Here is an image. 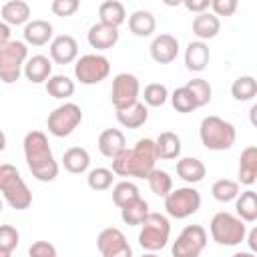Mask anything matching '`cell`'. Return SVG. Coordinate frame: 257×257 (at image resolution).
<instances>
[{
  "label": "cell",
  "mask_w": 257,
  "mask_h": 257,
  "mask_svg": "<svg viewBox=\"0 0 257 257\" xmlns=\"http://www.w3.org/2000/svg\"><path fill=\"white\" fill-rule=\"evenodd\" d=\"M0 257H12V253H8V251H0Z\"/></svg>",
  "instance_id": "51"
},
{
  "label": "cell",
  "mask_w": 257,
  "mask_h": 257,
  "mask_svg": "<svg viewBox=\"0 0 257 257\" xmlns=\"http://www.w3.org/2000/svg\"><path fill=\"white\" fill-rule=\"evenodd\" d=\"M221 30V20L211 14V12H203V14H197L195 20H193V34L205 42V40H211L219 34Z\"/></svg>",
  "instance_id": "24"
},
{
  "label": "cell",
  "mask_w": 257,
  "mask_h": 257,
  "mask_svg": "<svg viewBox=\"0 0 257 257\" xmlns=\"http://www.w3.org/2000/svg\"><path fill=\"white\" fill-rule=\"evenodd\" d=\"M239 2L237 0H211V14H215L217 18L219 16H233V12L237 10Z\"/></svg>",
  "instance_id": "44"
},
{
  "label": "cell",
  "mask_w": 257,
  "mask_h": 257,
  "mask_svg": "<svg viewBox=\"0 0 257 257\" xmlns=\"http://www.w3.org/2000/svg\"><path fill=\"white\" fill-rule=\"evenodd\" d=\"M20 243V233L12 225H0V251L12 253Z\"/></svg>",
  "instance_id": "41"
},
{
  "label": "cell",
  "mask_w": 257,
  "mask_h": 257,
  "mask_svg": "<svg viewBox=\"0 0 257 257\" xmlns=\"http://www.w3.org/2000/svg\"><path fill=\"white\" fill-rule=\"evenodd\" d=\"M6 149V135H4V131L0 128V153Z\"/></svg>",
  "instance_id": "48"
},
{
  "label": "cell",
  "mask_w": 257,
  "mask_h": 257,
  "mask_svg": "<svg viewBox=\"0 0 257 257\" xmlns=\"http://www.w3.org/2000/svg\"><path fill=\"white\" fill-rule=\"evenodd\" d=\"M149 181V187L151 191L157 195V197H167L171 191H173V179L167 171H161V169H153L147 177Z\"/></svg>",
  "instance_id": "36"
},
{
  "label": "cell",
  "mask_w": 257,
  "mask_h": 257,
  "mask_svg": "<svg viewBox=\"0 0 257 257\" xmlns=\"http://www.w3.org/2000/svg\"><path fill=\"white\" fill-rule=\"evenodd\" d=\"M171 237V223L163 213H149L147 219L141 223V231H139V245L149 251V253H157L161 251Z\"/></svg>",
  "instance_id": "6"
},
{
  "label": "cell",
  "mask_w": 257,
  "mask_h": 257,
  "mask_svg": "<svg viewBox=\"0 0 257 257\" xmlns=\"http://www.w3.org/2000/svg\"><path fill=\"white\" fill-rule=\"evenodd\" d=\"M22 72H24L26 80H30L32 84H40V82H46L52 76V62H50L48 56L34 54L24 62Z\"/></svg>",
  "instance_id": "17"
},
{
  "label": "cell",
  "mask_w": 257,
  "mask_h": 257,
  "mask_svg": "<svg viewBox=\"0 0 257 257\" xmlns=\"http://www.w3.org/2000/svg\"><path fill=\"white\" fill-rule=\"evenodd\" d=\"M0 193L4 201L16 211H24L32 205V193L28 185L20 177L18 169L10 163L0 165Z\"/></svg>",
  "instance_id": "3"
},
{
  "label": "cell",
  "mask_w": 257,
  "mask_h": 257,
  "mask_svg": "<svg viewBox=\"0 0 257 257\" xmlns=\"http://www.w3.org/2000/svg\"><path fill=\"white\" fill-rule=\"evenodd\" d=\"M183 6H185L187 10H191V12L203 14V12H207V10H209L211 0H185V2H183Z\"/></svg>",
  "instance_id": "45"
},
{
  "label": "cell",
  "mask_w": 257,
  "mask_h": 257,
  "mask_svg": "<svg viewBox=\"0 0 257 257\" xmlns=\"http://www.w3.org/2000/svg\"><path fill=\"white\" fill-rule=\"evenodd\" d=\"M112 181H114V173L104 167H96L88 171V177H86V183L92 191H106L112 185Z\"/></svg>",
  "instance_id": "38"
},
{
  "label": "cell",
  "mask_w": 257,
  "mask_h": 257,
  "mask_svg": "<svg viewBox=\"0 0 257 257\" xmlns=\"http://www.w3.org/2000/svg\"><path fill=\"white\" fill-rule=\"evenodd\" d=\"M177 175L189 183V185H195V183H201L207 175V169L203 165V161L195 159V157H183L177 161Z\"/></svg>",
  "instance_id": "23"
},
{
  "label": "cell",
  "mask_w": 257,
  "mask_h": 257,
  "mask_svg": "<svg viewBox=\"0 0 257 257\" xmlns=\"http://www.w3.org/2000/svg\"><path fill=\"white\" fill-rule=\"evenodd\" d=\"M2 14V22L8 26H20V24H28L30 22V6L24 0H10L2 6L0 10Z\"/></svg>",
  "instance_id": "20"
},
{
  "label": "cell",
  "mask_w": 257,
  "mask_h": 257,
  "mask_svg": "<svg viewBox=\"0 0 257 257\" xmlns=\"http://www.w3.org/2000/svg\"><path fill=\"white\" fill-rule=\"evenodd\" d=\"M159 157L153 139H139L133 149H124L112 159V173L118 177H137L147 179L155 169Z\"/></svg>",
  "instance_id": "1"
},
{
  "label": "cell",
  "mask_w": 257,
  "mask_h": 257,
  "mask_svg": "<svg viewBox=\"0 0 257 257\" xmlns=\"http://www.w3.org/2000/svg\"><path fill=\"white\" fill-rule=\"evenodd\" d=\"M78 8H80V2L78 0H52V4H50V10L56 16H60V18L72 16Z\"/></svg>",
  "instance_id": "42"
},
{
  "label": "cell",
  "mask_w": 257,
  "mask_h": 257,
  "mask_svg": "<svg viewBox=\"0 0 257 257\" xmlns=\"http://www.w3.org/2000/svg\"><path fill=\"white\" fill-rule=\"evenodd\" d=\"M155 28H157V20H155V14L149 10H135L128 16V30L139 38L151 36Z\"/></svg>",
  "instance_id": "26"
},
{
  "label": "cell",
  "mask_w": 257,
  "mask_h": 257,
  "mask_svg": "<svg viewBox=\"0 0 257 257\" xmlns=\"http://www.w3.org/2000/svg\"><path fill=\"white\" fill-rule=\"evenodd\" d=\"M143 98H145V106H163L169 98V90L161 82H151L145 86Z\"/></svg>",
  "instance_id": "39"
},
{
  "label": "cell",
  "mask_w": 257,
  "mask_h": 257,
  "mask_svg": "<svg viewBox=\"0 0 257 257\" xmlns=\"http://www.w3.org/2000/svg\"><path fill=\"white\" fill-rule=\"evenodd\" d=\"M211 193H213V199L215 201H219V203H231L239 195V183L237 181H231V179H219V181L213 183Z\"/></svg>",
  "instance_id": "35"
},
{
  "label": "cell",
  "mask_w": 257,
  "mask_h": 257,
  "mask_svg": "<svg viewBox=\"0 0 257 257\" xmlns=\"http://www.w3.org/2000/svg\"><path fill=\"white\" fill-rule=\"evenodd\" d=\"M78 56V42L70 34H60L50 42V58L56 64H70Z\"/></svg>",
  "instance_id": "15"
},
{
  "label": "cell",
  "mask_w": 257,
  "mask_h": 257,
  "mask_svg": "<svg viewBox=\"0 0 257 257\" xmlns=\"http://www.w3.org/2000/svg\"><path fill=\"white\" fill-rule=\"evenodd\" d=\"M24 42L32 46H44L52 40V24L46 20H30L24 26Z\"/></svg>",
  "instance_id": "21"
},
{
  "label": "cell",
  "mask_w": 257,
  "mask_h": 257,
  "mask_svg": "<svg viewBox=\"0 0 257 257\" xmlns=\"http://www.w3.org/2000/svg\"><path fill=\"white\" fill-rule=\"evenodd\" d=\"M209 231H211V237H213V241L217 245L235 247V245H241L245 241L247 225L237 215L219 211V213L213 215L211 225H209Z\"/></svg>",
  "instance_id": "5"
},
{
  "label": "cell",
  "mask_w": 257,
  "mask_h": 257,
  "mask_svg": "<svg viewBox=\"0 0 257 257\" xmlns=\"http://www.w3.org/2000/svg\"><path fill=\"white\" fill-rule=\"evenodd\" d=\"M62 167L68 173H72V175H80V173L88 171V167H90V155H88V151L82 149V147H70V149H66L64 155H62Z\"/></svg>",
  "instance_id": "25"
},
{
  "label": "cell",
  "mask_w": 257,
  "mask_h": 257,
  "mask_svg": "<svg viewBox=\"0 0 257 257\" xmlns=\"http://www.w3.org/2000/svg\"><path fill=\"white\" fill-rule=\"evenodd\" d=\"M171 102H173V108H175L177 112H183V114L193 112V110L197 108V106H195V100H193V96H191V92H189L185 86H179V88L173 90Z\"/></svg>",
  "instance_id": "40"
},
{
  "label": "cell",
  "mask_w": 257,
  "mask_h": 257,
  "mask_svg": "<svg viewBox=\"0 0 257 257\" xmlns=\"http://www.w3.org/2000/svg\"><path fill=\"white\" fill-rule=\"evenodd\" d=\"M137 199H141V193H139V187H137L135 183H131V181H120V183H116V185L112 187V203H114L118 209L126 207L128 203H133V201H137Z\"/></svg>",
  "instance_id": "33"
},
{
  "label": "cell",
  "mask_w": 257,
  "mask_h": 257,
  "mask_svg": "<svg viewBox=\"0 0 257 257\" xmlns=\"http://www.w3.org/2000/svg\"><path fill=\"white\" fill-rule=\"evenodd\" d=\"M151 58L159 64H169L177 58L179 54V40L173 34H159L153 38L151 46Z\"/></svg>",
  "instance_id": "14"
},
{
  "label": "cell",
  "mask_w": 257,
  "mask_h": 257,
  "mask_svg": "<svg viewBox=\"0 0 257 257\" xmlns=\"http://www.w3.org/2000/svg\"><path fill=\"white\" fill-rule=\"evenodd\" d=\"M149 118V110L145 106V102H135L133 106L128 108H122V110H116V120L124 126V128H139L147 122Z\"/></svg>",
  "instance_id": "29"
},
{
  "label": "cell",
  "mask_w": 257,
  "mask_h": 257,
  "mask_svg": "<svg viewBox=\"0 0 257 257\" xmlns=\"http://www.w3.org/2000/svg\"><path fill=\"white\" fill-rule=\"evenodd\" d=\"M231 257H255V253H251V251H239V253H235Z\"/></svg>",
  "instance_id": "49"
},
{
  "label": "cell",
  "mask_w": 257,
  "mask_h": 257,
  "mask_svg": "<svg viewBox=\"0 0 257 257\" xmlns=\"http://www.w3.org/2000/svg\"><path fill=\"white\" fill-rule=\"evenodd\" d=\"M141 257H159L157 253H145V255H141Z\"/></svg>",
  "instance_id": "52"
},
{
  "label": "cell",
  "mask_w": 257,
  "mask_h": 257,
  "mask_svg": "<svg viewBox=\"0 0 257 257\" xmlns=\"http://www.w3.org/2000/svg\"><path fill=\"white\" fill-rule=\"evenodd\" d=\"M199 207H201V193L195 187H179L165 197V211L173 219H187L195 215Z\"/></svg>",
  "instance_id": "8"
},
{
  "label": "cell",
  "mask_w": 257,
  "mask_h": 257,
  "mask_svg": "<svg viewBox=\"0 0 257 257\" xmlns=\"http://www.w3.org/2000/svg\"><path fill=\"white\" fill-rule=\"evenodd\" d=\"M231 94H233V98L239 100V102L253 100L255 94H257V80H255V76L247 74V76L235 78L233 84H231Z\"/></svg>",
  "instance_id": "32"
},
{
  "label": "cell",
  "mask_w": 257,
  "mask_h": 257,
  "mask_svg": "<svg viewBox=\"0 0 257 257\" xmlns=\"http://www.w3.org/2000/svg\"><path fill=\"white\" fill-rule=\"evenodd\" d=\"M235 211L237 217L243 223H253L257 221V193L253 189H247L237 195L235 199Z\"/></svg>",
  "instance_id": "28"
},
{
  "label": "cell",
  "mask_w": 257,
  "mask_h": 257,
  "mask_svg": "<svg viewBox=\"0 0 257 257\" xmlns=\"http://www.w3.org/2000/svg\"><path fill=\"white\" fill-rule=\"evenodd\" d=\"M207 247V231L203 225H187L173 241V257H199Z\"/></svg>",
  "instance_id": "10"
},
{
  "label": "cell",
  "mask_w": 257,
  "mask_h": 257,
  "mask_svg": "<svg viewBox=\"0 0 257 257\" xmlns=\"http://www.w3.org/2000/svg\"><path fill=\"white\" fill-rule=\"evenodd\" d=\"M124 149H126V139H124L122 131H118V128H106V131H102L98 135V151L106 159H114Z\"/></svg>",
  "instance_id": "19"
},
{
  "label": "cell",
  "mask_w": 257,
  "mask_h": 257,
  "mask_svg": "<svg viewBox=\"0 0 257 257\" xmlns=\"http://www.w3.org/2000/svg\"><path fill=\"white\" fill-rule=\"evenodd\" d=\"M209 58H211V52H209V46L201 40H193L187 44L185 48V66L191 70V72H201L207 68L209 64Z\"/></svg>",
  "instance_id": "18"
},
{
  "label": "cell",
  "mask_w": 257,
  "mask_h": 257,
  "mask_svg": "<svg viewBox=\"0 0 257 257\" xmlns=\"http://www.w3.org/2000/svg\"><path fill=\"white\" fill-rule=\"evenodd\" d=\"M149 213H151V211H149V203H147L143 197L137 199V201H133V203H128L126 207L120 209V217H122V221H124L126 225H141V223L147 219Z\"/></svg>",
  "instance_id": "34"
},
{
  "label": "cell",
  "mask_w": 257,
  "mask_h": 257,
  "mask_svg": "<svg viewBox=\"0 0 257 257\" xmlns=\"http://www.w3.org/2000/svg\"><path fill=\"white\" fill-rule=\"evenodd\" d=\"M10 40H12V38H10V26L0 20V46H4V44L10 42Z\"/></svg>",
  "instance_id": "46"
},
{
  "label": "cell",
  "mask_w": 257,
  "mask_h": 257,
  "mask_svg": "<svg viewBox=\"0 0 257 257\" xmlns=\"http://www.w3.org/2000/svg\"><path fill=\"white\" fill-rule=\"evenodd\" d=\"M2 207H4V201L0 199V213H2Z\"/></svg>",
  "instance_id": "53"
},
{
  "label": "cell",
  "mask_w": 257,
  "mask_h": 257,
  "mask_svg": "<svg viewBox=\"0 0 257 257\" xmlns=\"http://www.w3.org/2000/svg\"><path fill=\"white\" fill-rule=\"evenodd\" d=\"M199 137H201V143H203L205 149H209V151H227L235 145L237 131L229 120L211 114V116H205L201 120Z\"/></svg>",
  "instance_id": "4"
},
{
  "label": "cell",
  "mask_w": 257,
  "mask_h": 257,
  "mask_svg": "<svg viewBox=\"0 0 257 257\" xmlns=\"http://www.w3.org/2000/svg\"><path fill=\"white\" fill-rule=\"evenodd\" d=\"M28 60V46L22 40H10L0 46V80L12 84L20 78L24 62Z\"/></svg>",
  "instance_id": "7"
},
{
  "label": "cell",
  "mask_w": 257,
  "mask_h": 257,
  "mask_svg": "<svg viewBox=\"0 0 257 257\" xmlns=\"http://www.w3.org/2000/svg\"><path fill=\"white\" fill-rule=\"evenodd\" d=\"M155 149H157V157L163 159V161H173L181 155V139L179 135L171 133V131H165L157 137L155 141Z\"/></svg>",
  "instance_id": "27"
},
{
  "label": "cell",
  "mask_w": 257,
  "mask_h": 257,
  "mask_svg": "<svg viewBox=\"0 0 257 257\" xmlns=\"http://www.w3.org/2000/svg\"><path fill=\"white\" fill-rule=\"evenodd\" d=\"M141 94V82L135 74L131 72H120L112 78V88H110V100L116 110L128 108L135 102H139Z\"/></svg>",
  "instance_id": "12"
},
{
  "label": "cell",
  "mask_w": 257,
  "mask_h": 257,
  "mask_svg": "<svg viewBox=\"0 0 257 257\" xmlns=\"http://www.w3.org/2000/svg\"><path fill=\"white\" fill-rule=\"evenodd\" d=\"M96 247L102 257H133V249L124 233L116 227H106L96 237Z\"/></svg>",
  "instance_id": "13"
},
{
  "label": "cell",
  "mask_w": 257,
  "mask_h": 257,
  "mask_svg": "<svg viewBox=\"0 0 257 257\" xmlns=\"http://www.w3.org/2000/svg\"><path fill=\"white\" fill-rule=\"evenodd\" d=\"M245 239H247V243H249L251 253H255V251H257V229H251L249 235H245Z\"/></svg>",
  "instance_id": "47"
},
{
  "label": "cell",
  "mask_w": 257,
  "mask_h": 257,
  "mask_svg": "<svg viewBox=\"0 0 257 257\" xmlns=\"http://www.w3.org/2000/svg\"><path fill=\"white\" fill-rule=\"evenodd\" d=\"M82 120V110L78 104L74 102H64L60 106H56L48 118H46V126H48V133L62 139V137H68L74 133V128L80 124Z\"/></svg>",
  "instance_id": "9"
},
{
  "label": "cell",
  "mask_w": 257,
  "mask_h": 257,
  "mask_svg": "<svg viewBox=\"0 0 257 257\" xmlns=\"http://www.w3.org/2000/svg\"><path fill=\"white\" fill-rule=\"evenodd\" d=\"M110 74V62L102 54H84L74 64V76L80 84H98Z\"/></svg>",
  "instance_id": "11"
},
{
  "label": "cell",
  "mask_w": 257,
  "mask_h": 257,
  "mask_svg": "<svg viewBox=\"0 0 257 257\" xmlns=\"http://www.w3.org/2000/svg\"><path fill=\"white\" fill-rule=\"evenodd\" d=\"M257 181V147H245L239 157V183L251 187Z\"/></svg>",
  "instance_id": "22"
},
{
  "label": "cell",
  "mask_w": 257,
  "mask_h": 257,
  "mask_svg": "<svg viewBox=\"0 0 257 257\" xmlns=\"http://www.w3.org/2000/svg\"><path fill=\"white\" fill-rule=\"evenodd\" d=\"M46 92H48L52 98L64 100V98H68V96L74 94V82H72L66 74H52V76L46 80Z\"/></svg>",
  "instance_id": "31"
},
{
  "label": "cell",
  "mask_w": 257,
  "mask_h": 257,
  "mask_svg": "<svg viewBox=\"0 0 257 257\" xmlns=\"http://www.w3.org/2000/svg\"><path fill=\"white\" fill-rule=\"evenodd\" d=\"M24 159L32 177L40 183H50L58 177V163L50 151L48 139L42 131H30L24 137Z\"/></svg>",
  "instance_id": "2"
},
{
  "label": "cell",
  "mask_w": 257,
  "mask_h": 257,
  "mask_svg": "<svg viewBox=\"0 0 257 257\" xmlns=\"http://www.w3.org/2000/svg\"><path fill=\"white\" fill-rule=\"evenodd\" d=\"M185 88L191 92V96H193L197 108H199V106H205V104L211 102V94H213V90H211V84H209L205 78H193V80H189V82L185 84Z\"/></svg>",
  "instance_id": "37"
},
{
  "label": "cell",
  "mask_w": 257,
  "mask_h": 257,
  "mask_svg": "<svg viewBox=\"0 0 257 257\" xmlns=\"http://www.w3.org/2000/svg\"><path fill=\"white\" fill-rule=\"evenodd\" d=\"M255 112H257V104L251 106V122H255Z\"/></svg>",
  "instance_id": "50"
},
{
  "label": "cell",
  "mask_w": 257,
  "mask_h": 257,
  "mask_svg": "<svg viewBox=\"0 0 257 257\" xmlns=\"http://www.w3.org/2000/svg\"><path fill=\"white\" fill-rule=\"evenodd\" d=\"M86 40L96 50H108V48H112L118 42V28L102 24V22L92 24L88 34H86Z\"/></svg>",
  "instance_id": "16"
},
{
  "label": "cell",
  "mask_w": 257,
  "mask_h": 257,
  "mask_svg": "<svg viewBox=\"0 0 257 257\" xmlns=\"http://www.w3.org/2000/svg\"><path fill=\"white\" fill-rule=\"evenodd\" d=\"M28 257H58L56 247L48 241H34L28 247Z\"/></svg>",
  "instance_id": "43"
},
{
  "label": "cell",
  "mask_w": 257,
  "mask_h": 257,
  "mask_svg": "<svg viewBox=\"0 0 257 257\" xmlns=\"http://www.w3.org/2000/svg\"><path fill=\"white\" fill-rule=\"evenodd\" d=\"M98 16H100V22L102 24H108V26L118 28L126 20V10H124L122 2H118V0H106V2H102L98 6Z\"/></svg>",
  "instance_id": "30"
}]
</instances>
